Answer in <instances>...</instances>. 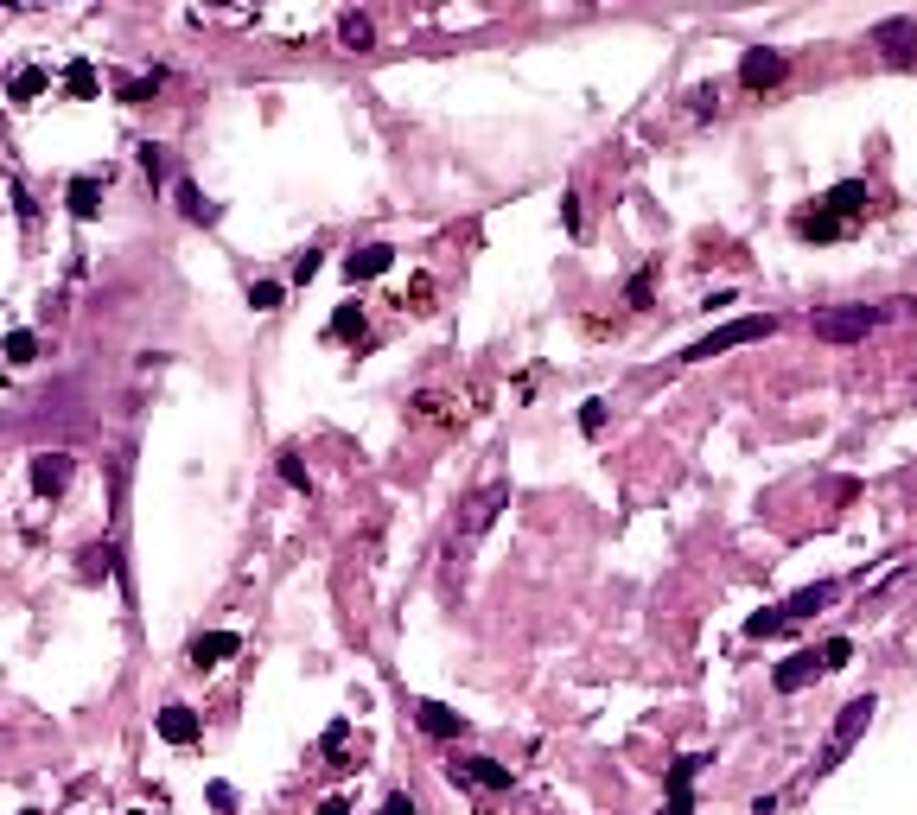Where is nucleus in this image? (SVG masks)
Masks as SVG:
<instances>
[{"label":"nucleus","instance_id":"obj_2","mask_svg":"<svg viewBox=\"0 0 917 815\" xmlns=\"http://www.w3.org/2000/svg\"><path fill=\"white\" fill-rule=\"evenodd\" d=\"M873 714H879V701H873V695H854V701L841 707V714H835V726H828V739H822V752H816V777H828V771H835L847 752H854Z\"/></svg>","mask_w":917,"mask_h":815},{"label":"nucleus","instance_id":"obj_15","mask_svg":"<svg viewBox=\"0 0 917 815\" xmlns=\"http://www.w3.org/2000/svg\"><path fill=\"white\" fill-rule=\"evenodd\" d=\"M236 650H242L236 631H204L198 644H192V669H217V663H230Z\"/></svg>","mask_w":917,"mask_h":815},{"label":"nucleus","instance_id":"obj_26","mask_svg":"<svg viewBox=\"0 0 917 815\" xmlns=\"http://www.w3.org/2000/svg\"><path fill=\"white\" fill-rule=\"evenodd\" d=\"M83 574H115V548H83Z\"/></svg>","mask_w":917,"mask_h":815},{"label":"nucleus","instance_id":"obj_37","mask_svg":"<svg viewBox=\"0 0 917 815\" xmlns=\"http://www.w3.org/2000/svg\"><path fill=\"white\" fill-rule=\"evenodd\" d=\"M128 815H147V809H128Z\"/></svg>","mask_w":917,"mask_h":815},{"label":"nucleus","instance_id":"obj_3","mask_svg":"<svg viewBox=\"0 0 917 815\" xmlns=\"http://www.w3.org/2000/svg\"><path fill=\"white\" fill-rule=\"evenodd\" d=\"M504 504H510V478H484V484H478V491H472V497H465V504H459V529H453V554H459V548H472V542H478V535H484V529H491V523H497V516H504Z\"/></svg>","mask_w":917,"mask_h":815},{"label":"nucleus","instance_id":"obj_8","mask_svg":"<svg viewBox=\"0 0 917 815\" xmlns=\"http://www.w3.org/2000/svg\"><path fill=\"white\" fill-rule=\"evenodd\" d=\"M784 77H790V58L771 51V45H758V51L739 58V83H746V90H771V83H784Z\"/></svg>","mask_w":917,"mask_h":815},{"label":"nucleus","instance_id":"obj_6","mask_svg":"<svg viewBox=\"0 0 917 815\" xmlns=\"http://www.w3.org/2000/svg\"><path fill=\"white\" fill-rule=\"evenodd\" d=\"M446 777H453L459 790H478V796H504L516 784V771H504L497 758H453L446 765Z\"/></svg>","mask_w":917,"mask_h":815},{"label":"nucleus","instance_id":"obj_17","mask_svg":"<svg viewBox=\"0 0 917 815\" xmlns=\"http://www.w3.org/2000/svg\"><path fill=\"white\" fill-rule=\"evenodd\" d=\"M797 236H803V242H841V236H847V223H841V217H828L822 204H809V211L797 217Z\"/></svg>","mask_w":917,"mask_h":815},{"label":"nucleus","instance_id":"obj_10","mask_svg":"<svg viewBox=\"0 0 917 815\" xmlns=\"http://www.w3.org/2000/svg\"><path fill=\"white\" fill-rule=\"evenodd\" d=\"M414 720H421L427 739H465V726H472L459 707H440V701H414Z\"/></svg>","mask_w":917,"mask_h":815},{"label":"nucleus","instance_id":"obj_25","mask_svg":"<svg viewBox=\"0 0 917 815\" xmlns=\"http://www.w3.org/2000/svg\"><path fill=\"white\" fill-rule=\"evenodd\" d=\"M0 351H7V363H32V357H39V338H32V332H7Z\"/></svg>","mask_w":917,"mask_h":815},{"label":"nucleus","instance_id":"obj_16","mask_svg":"<svg viewBox=\"0 0 917 815\" xmlns=\"http://www.w3.org/2000/svg\"><path fill=\"white\" fill-rule=\"evenodd\" d=\"M153 726H160L166 745H192V739H198V714H192V707H179V701L160 707V720H153Z\"/></svg>","mask_w":917,"mask_h":815},{"label":"nucleus","instance_id":"obj_31","mask_svg":"<svg viewBox=\"0 0 917 815\" xmlns=\"http://www.w3.org/2000/svg\"><path fill=\"white\" fill-rule=\"evenodd\" d=\"M7 192H13V204H20V217H26V223H39V204H32V192H26V185H20V179H13V185H7Z\"/></svg>","mask_w":917,"mask_h":815},{"label":"nucleus","instance_id":"obj_12","mask_svg":"<svg viewBox=\"0 0 917 815\" xmlns=\"http://www.w3.org/2000/svg\"><path fill=\"white\" fill-rule=\"evenodd\" d=\"M71 478H77V459L71 453H32V484H39L45 497H58Z\"/></svg>","mask_w":917,"mask_h":815},{"label":"nucleus","instance_id":"obj_34","mask_svg":"<svg viewBox=\"0 0 917 815\" xmlns=\"http://www.w3.org/2000/svg\"><path fill=\"white\" fill-rule=\"evenodd\" d=\"M344 739H351V726H344V720L325 726V752H344Z\"/></svg>","mask_w":917,"mask_h":815},{"label":"nucleus","instance_id":"obj_9","mask_svg":"<svg viewBox=\"0 0 917 815\" xmlns=\"http://www.w3.org/2000/svg\"><path fill=\"white\" fill-rule=\"evenodd\" d=\"M873 45L886 51L892 64H917V20H879L873 26Z\"/></svg>","mask_w":917,"mask_h":815},{"label":"nucleus","instance_id":"obj_27","mask_svg":"<svg viewBox=\"0 0 917 815\" xmlns=\"http://www.w3.org/2000/svg\"><path fill=\"white\" fill-rule=\"evenodd\" d=\"M249 306L255 312H274V306H281V287H274V281H255L249 287Z\"/></svg>","mask_w":917,"mask_h":815},{"label":"nucleus","instance_id":"obj_20","mask_svg":"<svg viewBox=\"0 0 917 815\" xmlns=\"http://www.w3.org/2000/svg\"><path fill=\"white\" fill-rule=\"evenodd\" d=\"M179 211L192 217V223H217V204L198 192V185H179Z\"/></svg>","mask_w":917,"mask_h":815},{"label":"nucleus","instance_id":"obj_18","mask_svg":"<svg viewBox=\"0 0 917 815\" xmlns=\"http://www.w3.org/2000/svg\"><path fill=\"white\" fill-rule=\"evenodd\" d=\"M64 204H71V217H83V223H90V217L102 211V179L77 172V179H71V192H64Z\"/></svg>","mask_w":917,"mask_h":815},{"label":"nucleus","instance_id":"obj_24","mask_svg":"<svg viewBox=\"0 0 917 815\" xmlns=\"http://www.w3.org/2000/svg\"><path fill=\"white\" fill-rule=\"evenodd\" d=\"M351 332H363V306H357V300H344V306L332 312V338H351Z\"/></svg>","mask_w":917,"mask_h":815},{"label":"nucleus","instance_id":"obj_5","mask_svg":"<svg viewBox=\"0 0 917 815\" xmlns=\"http://www.w3.org/2000/svg\"><path fill=\"white\" fill-rule=\"evenodd\" d=\"M879 319H886L879 306H828V312H816V338L822 344H860Z\"/></svg>","mask_w":917,"mask_h":815},{"label":"nucleus","instance_id":"obj_4","mask_svg":"<svg viewBox=\"0 0 917 815\" xmlns=\"http://www.w3.org/2000/svg\"><path fill=\"white\" fill-rule=\"evenodd\" d=\"M777 332V319L771 312H752V319H733V325H714L707 338H695L682 351V363H714V357H726V351H739V344H758V338H771Z\"/></svg>","mask_w":917,"mask_h":815},{"label":"nucleus","instance_id":"obj_29","mask_svg":"<svg viewBox=\"0 0 917 815\" xmlns=\"http://www.w3.org/2000/svg\"><path fill=\"white\" fill-rule=\"evenodd\" d=\"M605 414H612V408H605V402H599V395H593V402H586V408H580V427H586V433H599V427H605Z\"/></svg>","mask_w":917,"mask_h":815},{"label":"nucleus","instance_id":"obj_7","mask_svg":"<svg viewBox=\"0 0 917 815\" xmlns=\"http://www.w3.org/2000/svg\"><path fill=\"white\" fill-rule=\"evenodd\" d=\"M822 675H835V663H828V650H797V656H784V663H777L771 688H777V695H797V688L822 682Z\"/></svg>","mask_w":917,"mask_h":815},{"label":"nucleus","instance_id":"obj_11","mask_svg":"<svg viewBox=\"0 0 917 815\" xmlns=\"http://www.w3.org/2000/svg\"><path fill=\"white\" fill-rule=\"evenodd\" d=\"M822 211H828V217H841V223H847V217H860V211H873V185H867V179H841L835 192L822 198Z\"/></svg>","mask_w":917,"mask_h":815},{"label":"nucleus","instance_id":"obj_36","mask_svg":"<svg viewBox=\"0 0 917 815\" xmlns=\"http://www.w3.org/2000/svg\"><path fill=\"white\" fill-rule=\"evenodd\" d=\"M313 815H351V803H344V796H325V803H319Z\"/></svg>","mask_w":917,"mask_h":815},{"label":"nucleus","instance_id":"obj_21","mask_svg":"<svg viewBox=\"0 0 917 815\" xmlns=\"http://www.w3.org/2000/svg\"><path fill=\"white\" fill-rule=\"evenodd\" d=\"M64 90H71L77 102H83V96H96V64H83V58H77L71 71H64Z\"/></svg>","mask_w":917,"mask_h":815},{"label":"nucleus","instance_id":"obj_22","mask_svg":"<svg viewBox=\"0 0 917 815\" xmlns=\"http://www.w3.org/2000/svg\"><path fill=\"white\" fill-rule=\"evenodd\" d=\"M160 83H166V71H153V77H121V90H115V96H121V102H147L153 90H160Z\"/></svg>","mask_w":917,"mask_h":815},{"label":"nucleus","instance_id":"obj_32","mask_svg":"<svg viewBox=\"0 0 917 815\" xmlns=\"http://www.w3.org/2000/svg\"><path fill=\"white\" fill-rule=\"evenodd\" d=\"M561 223H567V236H580V198H574V192L561 198Z\"/></svg>","mask_w":917,"mask_h":815},{"label":"nucleus","instance_id":"obj_1","mask_svg":"<svg viewBox=\"0 0 917 815\" xmlns=\"http://www.w3.org/2000/svg\"><path fill=\"white\" fill-rule=\"evenodd\" d=\"M835 593H841L835 580L803 586V593H790L784 605H765V612H752V618H746V637H777V631H790V624H803V618L828 612V599H835Z\"/></svg>","mask_w":917,"mask_h":815},{"label":"nucleus","instance_id":"obj_30","mask_svg":"<svg viewBox=\"0 0 917 815\" xmlns=\"http://www.w3.org/2000/svg\"><path fill=\"white\" fill-rule=\"evenodd\" d=\"M319 262H325V255H319V249H306V255H300V262H293V281H300V287H306V281H313V274H319Z\"/></svg>","mask_w":917,"mask_h":815},{"label":"nucleus","instance_id":"obj_23","mask_svg":"<svg viewBox=\"0 0 917 815\" xmlns=\"http://www.w3.org/2000/svg\"><path fill=\"white\" fill-rule=\"evenodd\" d=\"M45 83H51V77L39 71V64H26V71L13 77V102H32V96H45Z\"/></svg>","mask_w":917,"mask_h":815},{"label":"nucleus","instance_id":"obj_14","mask_svg":"<svg viewBox=\"0 0 917 815\" xmlns=\"http://www.w3.org/2000/svg\"><path fill=\"white\" fill-rule=\"evenodd\" d=\"M389 268H395V249H389V242H363V249H351V262H344L351 281H376V274H389Z\"/></svg>","mask_w":917,"mask_h":815},{"label":"nucleus","instance_id":"obj_19","mask_svg":"<svg viewBox=\"0 0 917 815\" xmlns=\"http://www.w3.org/2000/svg\"><path fill=\"white\" fill-rule=\"evenodd\" d=\"M338 39H344V45H357V51H363V45H376L370 13H344V20H338Z\"/></svg>","mask_w":917,"mask_h":815},{"label":"nucleus","instance_id":"obj_13","mask_svg":"<svg viewBox=\"0 0 917 815\" xmlns=\"http://www.w3.org/2000/svg\"><path fill=\"white\" fill-rule=\"evenodd\" d=\"M695 758H676V771H669V803L656 815H695Z\"/></svg>","mask_w":917,"mask_h":815},{"label":"nucleus","instance_id":"obj_28","mask_svg":"<svg viewBox=\"0 0 917 815\" xmlns=\"http://www.w3.org/2000/svg\"><path fill=\"white\" fill-rule=\"evenodd\" d=\"M281 478L293 484V491H306V484H313V478H306V465H300V453H281Z\"/></svg>","mask_w":917,"mask_h":815},{"label":"nucleus","instance_id":"obj_33","mask_svg":"<svg viewBox=\"0 0 917 815\" xmlns=\"http://www.w3.org/2000/svg\"><path fill=\"white\" fill-rule=\"evenodd\" d=\"M625 300H631V306H637V312H644V306H650V274H637V281H631V287H625Z\"/></svg>","mask_w":917,"mask_h":815},{"label":"nucleus","instance_id":"obj_35","mask_svg":"<svg viewBox=\"0 0 917 815\" xmlns=\"http://www.w3.org/2000/svg\"><path fill=\"white\" fill-rule=\"evenodd\" d=\"M383 815H414V796H402V790H395L389 803H383Z\"/></svg>","mask_w":917,"mask_h":815}]
</instances>
